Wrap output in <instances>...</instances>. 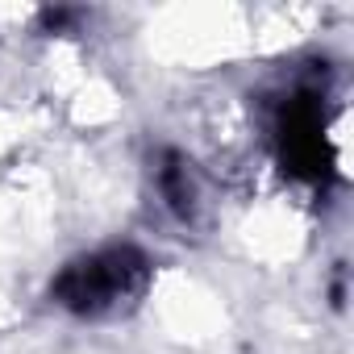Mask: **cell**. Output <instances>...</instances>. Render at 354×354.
Masks as SVG:
<instances>
[{"label": "cell", "mask_w": 354, "mask_h": 354, "mask_svg": "<svg viewBox=\"0 0 354 354\" xmlns=\"http://www.w3.org/2000/svg\"><path fill=\"white\" fill-rule=\"evenodd\" d=\"M142 279H146V263L138 250H100L92 259L71 263L59 275L55 296L75 313L100 317V313L121 308V300L133 296L142 288Z\"/></svg>", "instance_id": "cell-1"}]
</instances>
